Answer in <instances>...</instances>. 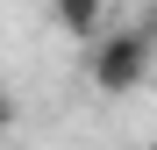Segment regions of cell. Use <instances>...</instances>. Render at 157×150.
Returning a JSON list of instances; mask_svg holds the SVG:
<instances>
[{
	"mask_svg": "<svg viewBox=\"0 0 157 150\" xmlns=\"http://www.w3.org/2000/svg\"><path fill=\"white\" fill-rule=\"evenodd\" d=\"M157 71V14L143 21H114L100 43H86V86L100 100H121V93H143Z\"/></svg>",
	"mask_w": 157,
	"mask_h": 150,
	"instance_id": "obj_1",
	"label": "cell"
},
{
	"mask_svg": "<svg viewBox=\"0 0 157 150\" xmlns=\"http://www.w3.org/2000/svg\"><path fill=\"white\" fill-rule=\"evenodd\" d=\"M50 21H57V36H71V43H100L114 29V0H50Z\"/></svg>",
	"mask_w": 157,
	"mask_h": 150,
	"instance_id": "obj_2",
	"label": "cell"
},
{
	"mask_svg": "<svg viewBox=\"0 0 157 150\" xmlns=\"http://www.w3.org/2000/svg\"><path fill=\"white\" fill-rule=\"evenodd\" d=\"M14 129V100H7V86H0V136Z\"/></svg>",
	"mask_w": 157,
	"mask_h": 150,
	"instance_id": "obj_3",
	"label": "cell"
}]
</instances>
